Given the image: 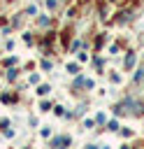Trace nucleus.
<instances>
[{
	"label": "nucleus",
	"instance_id": "1",
	"mask_svg": "<svg viewBox=\"0 0 144 149\" xmlns=\"http://www.w3.org/2000/svg\"><path fill=\"white\" fill-rule=\"evenodd\" d=\"M53 144H56V147H58V144H70V137H58Z\"/></svg>",
	"mask_w": 144,
	"mask_h": 149
},
{
	"label": "nucleus",
	"instance_id": "2",
	"mask_svg": "<svg viewBox=\"0 0 144 149\" xmlns=\"http://www.w3.org/2000/svg\"><path fill=\"white\" fill-rule=\"evenodd\" d=\"M132 63H135V56H132V54H130V56H128V58H125V68H132Z\"/></svg>",
	"mask_w": 144,
	"mask_h": 149
}]
</instances>
